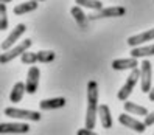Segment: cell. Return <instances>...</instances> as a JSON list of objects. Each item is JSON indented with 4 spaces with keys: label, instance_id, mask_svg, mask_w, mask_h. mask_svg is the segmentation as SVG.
<instances>
[{
    "label": "cell",
    "instance_id": "12",
    "mask_svg": "<svg viewBox=\"0 0 154 135\" xmlns=\"http://www.w3.org/2000/svg\"><path fill=\"white\" fill-rule=\"evenodd\" d=\"M135 67H139L137 58H126V59H115L112 61V68L114 70H132Z\"/></svg>",
    "mask_w": 154,
    "mask_h": 135
},
{
    "label": "cell",
    "instance_id": "11",
    "mask_svg": "<svg viewBox=\"0 0 154 135\" xmlns=\"http://www.w3.org/2000/svg\"><path fill=\"white\" fill-rule=\"evenodd\" d=\"M152 39H154V28L128 38V45H129V47H139V45H142L143 42H149Z\"/></svg>",
    "mask_w": 154,
    "mask_h": 135
},
{
    "label": "cell",
    "instance_id": "9",
    "mask_svg": "<svg viewBox=\"0 0 154 135\" xmlns=\"http://www.w3.org/2000/svg\"><path fill=\"white\" fill-rule=\"evenodd\" d=\"M119 121H120L123 126H126V128H129V129H134L135 132H139V134H143V132H145V129L148 128V126L145 124V121L142 123V121H139V120L132 118V116H129V115H128V112L119 115Z\"/></svg>",
    "mask_w": 154,
    "mask_h": 135
},
{
    "label": "cell",
    "instance_id": "15",
    "mask_svg": "<svg viewBox=\"0 0 154 135\" xmlns=\"http://www.w3.org/2000/svg\"><path fill=\"white\" fill-rule=\"evenodd\" d=\"M70 14L73 16V19H75V22L81 26L83 30H86L87 28V20H89V16H86L84 14V11L81 10V6L78 5V6H73L70 10Z\"/></svg>",
    "mask_w": 154,
    "mask_h": 135
},
{
    "label": "cell",
    "instance_id": "7",
    "mask_svg": "<svg viewBox=\"0 0 154 135\" xmlns=\"http://www.w3.org/2000/svg\"><path fill=\"white\" fill-rule=\"evenodd\" d=\"M25 31H26V25H25V23H19L10 34H8V38H6L5 40H2V45H0V47H2V50L6 51V50H10L11 47H14V45L17 44V40L20 39V36H22Z\"/></svg>",
    "mask_w": 154,
    "mask_h": 135
},
{
    "label": "cell",
    "instance_id": "20",
    "mask_svg": "<svg viewBox=\"0 0 154 135\" xmlns=\"http://www.w3.org/2000/svg\"><path fill=\"white\" fill-rule=\"evenodd\" d=\"M75 3L79 6L89 8V10H94V11H100L101 8H104L100 0H75Z\"/></svg>",
    "mask_w": 154,
    "mask_h": 135
},
{
    "label": "cell",
    "instance_id": "18",
    "mask_svg": "<svg viewBox=\"0 0 154 135\" xmlns=\"http://www.w3.org/2000/svg\"><path fill=\"white\" fill-rule=\"evenodd\" d=\"M131 56L137 58V59H139V58L154 56V44H152V45H146V47H142V45H139V47H132Z\"/></svg>",
    "mask_w": 154,
    "mask_h": 135
},
{
    "label": "cell",
    "instance_id": "27",
    "mask_svg": "<svg viewBox=\"0 0 154 135\" xmlns=\"http://www.w3.org/2000/svg\"><path fill=\"white\" fill-rule=\"evenodd\" d=\"M2 3H10V2H13V0H0Z\"/></svg>",
    "mask_w": 154,
    "mask_h": 135
},
{
    "label": "cell",
    "instance_id": "5",
    "mask_svg": "<svg viewBox=\"0 0 154 135\" xmlns=\"http://www.w3.org/2000/svg\"><path fill=\"white\" fill-rule=\"evenodd\" d=\"M151 79H152L151 62L148 59H143L142 65H140V87H142V92L148 93L151 90Z\"/></svg>",
    "mask_w": 154,
    "mask_h": 135
},
{
    "label": "cell",
    "instance_id": "2",
    "mask_svg": "<svg viewBox=\"0 0 154 135\" xmlns=\"http://www.w3.org/2000/svg\"><path fill=\"white\" fill-rule=\"evenodd\" d=\"M139 79H140V68H139V67H135V68L131 70L129 76L126 78L125 86L119 90V93H117V98H119L120 101H126V100H128L129 95L132 93V90H134L135 84L139 82Z\"/></svg>",
    "mask_w": 154,
    "mask_h": 135
},
{
    "label": "cell",
    "instance_id": "14",
    "mask_svg": "<svg viewBox=\"0 0 154 135\" xmlns=\"http://www.w3.org/2000/svg\"><path fill=\"white\" fill-rule=\"evenodd\" d=\"M98 116L100 121H101L104 129H111L112 128V116H111V110L106 104H101L98 107Z\"/></svg>",
    "mask_w": 154,
    "mask_h": 135
},
{
    "label": "cell",
    "instance_id": "17",
    "mask_svg": "<svg viewBox=\"0 0 154 135\" xmlns=\"http://www.w3.org/2000/svg\"><path fill=\"white\" fill-rule=\"evenodd\" d=\"M38 8V0H28V2H23V3H19L14 6V14L16 16H22V14H26L30 11H34Z\"/></svg>",
    "mask_w": 154,
    "mask_h": 135
},
{
    "label": "cell",
    "instance_id": "1",
    "mask_svg": "<svg viewBox=\"0 0 154 135\" xmlns=\"http://www.w3.org/2000/svg\"><path fill=\"white\" fill-rule=\"evenodd\" d=\"M98 84L95 81L87 82V110H86V128L95 129L98 116Z\"/></svg>",
    "mask_w": 154,
    "mask_h": 135
},
{
    "label": "cell",
    "instance_id": "4",
    "mask_svg": "<svg viewBox=\"0 0 154 135\" xmlns=\"http://www.w3.org/2000/svg\"><path fill=\"white\" fill-rule=\"evenodd\" d=\"M5 115H6V116H11V118L30 120V121H39V120L42 118L41 112L26 110V109H16V107H6V109H5Z\"/></svg>",
    "mask_w": 154,
    "mask_h": 135
},
{
    "label": "cell",
    "instance_id": "19",
    "mask_svg": "<svg viewBox=\"0 0 154 135\" xmlns=\"http://www.w3.org/2000/svg\"><path fill=\"white\" fill-rule=\"evenodd\" d=\"M123 107H125V112L132 113V115H139V116H146L148 115L146 107H143L140 104H135V103H131V101H125Z\"/></svg>",
    "mask_w": 154,
    "mask_h": 135
},
{
    "label": "cell",
    "instance_id": "24",
    "mask_svg": "<svg viewBox=\"0 0 154 135\" xmlns=\"http://www.w3.org/2000/svg\"><path fill=\"white\" fill-rule=\"evenodd\" d=\"M145 124L146 126H154V110L145 116Z\"/></svg>",
    "mask_w": 154,
    "mask_h": 135
},
{
    "label": "cell",
    "instance_id": "28",
    "mask_svg": "<svg viewBox=\"0 0 154 135\" xmlns=\"http://www.w3.org/2000/svg\"><path fill=\"white\" fill-rule=\"evenodd\" d=\"M38 2H44V0H38Z\"/></svg>",
    "mask_w": 154,
    "mask_h": 135
},
{
    "label": "cell",
    "instance_id": "21",
    "mask_svg": "<svg viewBox=\"0 0 154 135\" xmlns=\"http://www.w3.org/2000/svg\"><path fill=\"white\" fill-rule=\"evenodd\" d=\"M55 58H56V55H55V51H51V50L38 51V59H39V62H42V64H48V62H51Z\"/></svg>",
    "mask_w": 154,
    "mask_h": 135
},
{
    "label": "cell",
    "instance_id": "23",
    "mask_svg": "<svg viewBox=\"0 0 154 135\" xmlns=\"http://www.w3.org/2000/svg\"><path fill=\"white\" fill-rule=\"evenodd\" d=\"M8 28V17H6V5L0 2V30Z\"/></svg>",
    "mask_w": 154,
    "mask_h": 135
},
{
    "label": "cell",
    "instance_id": "25",
    "mask_svg": "<svg viewBox=\"0 0 154 135\" xmlns=\"http://www.w3.org/2000/svg\"><path fill=\"white\" fill-rule=\"evenodd\" d=\"M76 134L78 135H94V130L89 129V128H84V129H78Z\"/></svg>",
    "mask_w": 154,
    "mask_h": 135
},
{
    "label": "cell",
    "instance_id": "10",
    "mask_svg": "<svg viewBox=\"0 0 154 135\" xmlns=\"http://www.w3.org/2000/svg\"><path fill=\"white\" fill-rule=\"evenodd\" d=\"M2 134H26L30 132V126L26 123H2L0 124Z\"/></svg>",
    "mask_w": 154,
    "mask_h": 135
},
{
    "label": "cell",
    "instance_id": "22",
    "mask_svg": "<svg viewBox=\"0 0 154 135\" xmlns=\"http://www.w3.org/2000/svg\"><path fill=\"white\" fill-rule=\"evenodd\" d=\"M20 61H22V64L33 65V64H36V62H39V59H38V53H31V51L26 50L23 55L20 56Z\"/></svg>",
    "mask_w": 154,
    "mask_h": 135
},
{
    "label": "cell",
    "instance_id": "13",
    "mask_svg": "<svg viewBox=\"0 0 154 135\" xmlns=\"http://www.w3.org/2000/svg\"><path fill=\"white\" fill-rule=\"evenodd\" d=\"M66 104H67L66 98L58 96V98H51V100H42L39 103V107H41V110H53V109H61Z\"/></svg>",
    "mask_w": 154,
    "mask_h": 135
},
{
    "label": "cell",
    "instance_id": "16",
    "mask_svg": "<svg viewBox=\"0 0 154 135\" xmlns=\"http://www.w3.org/2000/svg\"><path fill=\"white\" fill-rule=\"evenodd\" d=\"M25 92H26V84H25V82H16L14 87H13V90H11V93H10L11 103L17 104L19 101H22Z\"/></svg>",
    "mask_w": 154,
    "mask_h": 135
},
{
    "label": "cell",
    "instance_id": "26",
    "mask_svg": "<svg viewBox=\"0 0 154 135\" xmlns=\"http://www.w3.org/2000/svg\"><path fill=\"white\" fill-rule=\"evenodd\" d=\"M148 98H149V101H154V87H151V90L148 92Z\"/></svg>",
    "mask_w": 154,
    "mask_h": 135
},
{
    "label": "cell",
    "instance_id": "6",
    "mask_svg": "<svg viewBox=\"0 0 154 135\" xmlns=\"http://www.w3.org/2000/svg\"><path fill=\"white\" fill-rule=\"evenodd\" d=\"M126 14V8L123 6H109V8H101L100 11L89 16V20H97V19H104V17H122Z\"/></svg>",
    "mask_w": 154,
    "mask_h": 135
},
{
    "label": "cell",
    "instance_id": "8",
    "mask_svg": "<svg viewBox=\"0 0 154 135\" xmlns=\"http://www.w3.org/2000/svg\"><path fill=\"white\" fill-rule=\"evenodd\" d=\"M39 76H41V71L38 67H30L28 68V73H26V93H36L38 92V87H39Z\"/></svg>",
    "mask_w": 154,
    "mask_h": 135
},
{
    "label": "cell",
    "instance_id": "3",
    "mask_svg": "<svg viewBox=\"0 0 154 135\" xmlns=\"http://www.w3.org/2000/svg\"><path fill=\"white\" fill-rule=\"evenodd\" d=\"M31 44H33L31 39H25V40H22V42H19V44H16L14 47H11L10 50L3 51V55L0 56V62H2V64H6V62L16 59L17 56H22L23 53L31 47Z\"/></svg>",
    "mask_w": 154,
    "mask_h": 135
}]
</instances>
